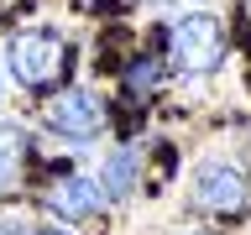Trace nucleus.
<instances>
[{"label":"nucleus","mask_w":251,"mask_h":235,"mask_svg":"<svg viewBox=\"0 0 251 235\" xmlns=\"http://www.w3.org/2000/svg\"><path fill=\"white\" fill-rule=\"evenodd\" d=\"M230 42H225V21L209 11H188V16H173L168 26V58L183 68V73H215L225 63Z\"/></svg>","instance_id":"obj_1"},{"label":"nucleus","mask_w":251,"mask_h":235,"mask_svg":"<svg viewBox=\"0 0 251 235\" xmlns=\"http://www.w3.org/2000/svg\"><path fill=\"white\" fill-rule=\"evenodd\" d=\"M68 68V42L58 31H16L5 42V73L21 89H47Z\"/></svg>","instance_id":"obj_2"},{"label":"nucleus","mask_w":251,"mask_h":235,"mask_svg":"<svg viewBox=\"0 0 251 235\" xmlns=\"http://www.w3.org/2000/svg\"><path fill=\"white\" fill-rule=\"evenodd\" d=\"M42 120H47V131H52V136L94 141L100 131H105L110 110H105V94H94V89H84V84H74V89H63V94H52V99H47Z\"/></svg>","instance_id":"obj_3"},{"label":"nucleus","mask_w":251,"mask_h":235,"mask_svg":"<svg viewBox=\"0 0 251 235\" xmlns=\"http://www.w3.org/2000/svg\"><path fill=\"white\" fill-rule=\"evenodd\" d=\"M194 204L209 209V214H241L251 204V183L241 178V167H230V162H204L199 183H194Z\"/></svg>","instance_id":"obj_4"},{"label":"nucleus","mask_w":251,"mask_h":235,"mask_svg":"<svg viewBox=\"0 0 251 235\" xmlns=\"http://www.w3.org/2000/svg\"><path fill=\"white\" fill-rule=\"evenodd\" d=\"M105 204H110L105 188H100V178H89V172H74V178L52 183V193H47V209L58 219H94Z\"/></svg>","instance_id":"obj_5"},{"label":"nucleus","mask_w":251,"mask_h":235,"mask_svg":"<svg viewBox=\"0 0 251 235\" xmlns=\"http://www.w3.org/2000/svg\"><path fill=\"white\" fill-rule=\"evenodd\" d=\"M136 183H141V146H121V152H110L105 172H100L105 199H126V193H136Z\"/></svg>","instance_id":"obj_6"},{"label":"nucleus","mask_w":251,"mask_h":235,"mask_svg":"<svg viewBox=\"0 0 251 235\" xmlns=\"http://www.w3.org/2000/svg\"><path fill=\"white\" fill-rule=\"evenodd\" d=\"M21 167H26V131L0 120V199L21 183Z\"/></svg>","instance_id":"obj_7"},{"label":"nucleus","mask_w":251,"mask_h":235,"mask_svg":"<svg viewBox=\"0 0 251 235\" xmlns=\"http://www.w3.org/2000/svg\"><path fill=\"white\" fill-rule=\"evenodd\" d=\"M157 63L152 58H131V68H126V89L131 94H147V89H157Z\"/></svg>","instance_id":"obj_8"},{"label":"nucleus","mask_w":251,"mask_h":235,"mask_svg":"<svg viewBox=\"0 0 251 235\" xmlns=\"http://www.w3.org/2000/svg\"><path fill=\"white\" fill-rule=\"evenodd\" d=\"M0 235H21V225H0Z\"/></svg>","instance_id":"obj_9"},{"label":"nucleus","mask_w":251,"mask_h":235,"mask_svg":"<svg viewBox=\"0 0 251 235\" xmlns=\"http://www.w3.org/2000/svg\"><path fill=\"white\" fill-rule=\"evenodd\" d=\"M31 235H68V230H31Z\"/></svg>","instance_id":"obj_10"},{"label":"nucleus","mask_w":251,"mask_h":235,"mask_svg":"<svg viewBox=\"0 0 251 235\" xmlns=\"http://www.w3.org/2000/svg\"><path fill=\"white\" fill-rule=\"evenodd\" d=\"M194 235H209V230H194Z\"/></svg>","instance_id":"obj_11"},{"label":"nucleus","mask_w":251,"mask_h":235,"mask_svg":"<svg viewBox=\"0 0 251 235\" xmlns=\"http://www.w3.org/2000/svg\"><path fill=\"white\" fill-rule=\"evenodd\" d=\"M0 5H5V0H0Z\"/></svg>","instance_id":"obj_12"}]
</instances>
